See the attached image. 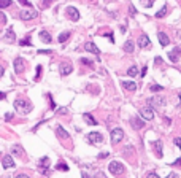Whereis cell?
Wrapping results in <instances>:
<instances>
[{
	"instance_id": "47",
	"label": "cell",
	"mask_w": 181,
	"mask_h": 178,
	"mask_svg": "<svg viewBox=\"0 0 181 178\" xmlns=\"http://www.w3.org/2000/svg\"><path fill=\"white\" fill-rule=\"evenodd\" d=\"M167 178H180V175H178V173H169Z\"/></svg>"
},
{
	"instance_id": "49",
	"label": "cell",
	"mask_w": 181,
	"mask_h": 178,
	"mask_svg": "<svg viewBox=\"0 0 181 178\" xmlns=\"http://www.w3.org/2000/svg\"><path fill=\"white\" fill-rule=\"evenodd\" d=\"M170 166H181V157H178V159H176L173 164H170Z\"/></svg>"
},
{
	"instance_id": "38",
	"label": "cell",
	"mask_w": 181,
	"mask_h": 178,
	"mask_svg": "<svg viewBox=\"0 0 181 178\" xmlns=\"http://www.w3.org/2000/svg\"><path fill=\"white\" fill-rule=\"evenodd\" d=\"M129 11H130V16H135V15H137L135 6H133V5H130V6H129Z\"/></svg>"
},
{
	"instance_id": "3",
	"label": "cell",
	"mask_w": 181,
	"mask_h": 178,
	"mask_svg": "<svg viewBox=\"0 0 181 178\" xmlns=\"http://www.w3.org/2000/svg\"><path fill=\"white\" fill-rule=\"evenodd\" d=\"M86 139H88V142L91 145H100V143H103V135L99 132H89L86 135Z\"/></svg>"
},
{
	"instance_id": "36",
	"label": "cell",
	"mask_w": 181,
	"mask_h": 178,
	"mask_svg": "<svg viewBox=\"0 0 181 178\" xmlns=\"http://www.w3.org/2000/svg\"><path fill=\"white\" fill-rule=\"evenodd\" d=\"M57 113L59 115H65V113H68V108H67V107H62V108L57 110Z\"/></svg>"
},
{
	"instance_id": "1",
	"label": "cell",
	"mask_w": 181,
	"mask_h": 178,
	"mask_svg": "<svg viewBox=\"0 0 181 178\" xmlns=\"http://www.w3.org/2000/svg\"><path fill=\"white\" fill-rule=\"evenodd\" d=\"M15 108H16V112L22 113V115H27V113L32 112V103L26 99H16L15 100Z\"/></svg>"
},
{
	"instance_id": "52",
	"label": "cell",
	"mask_w": 181,
	"mask_h": 178,
	"mask_svg": "<svg viewBox=\"0 0 181 178\" xmlns=\"http://www.w3.org/2000/svg\"><path fill=\"white\" fill-rule=\"evenodd\" d=\"M97 178H105V175H103V173L102 172H97V175H95Z\"/></svg>"
},
{
	"instance_id": "15",
	"label": "cell",
	"mask_w": 181,
	"mask_h": 178,
	"mask_svg": "<svg viewBox=\"0 0 181 178\" xmlns=\"http://www.w3.org/2000/svg\"><path fill=\"white\" fill-rule=\"evenodd\" d=\"M56 134H57V137H59V139H62V140H68V139H70V134L67 132V130L64 129L62 126H57V127H56Z\"/></svg>"
},
{
	"instance_id": "53",
	"label": "cell",
	"mask_w": 181,
	"mask_h": 178,
	"mask_svg": "<svg viewBox=\"0 0 181 178\" xmlns=\"http://www.w3.org/2000/svg\"><path fill=\"white\" fill-rule=\"evenodd\" d=\"M5 97H6L5 92H0V100H5Z\"/></svg>"
},
{
	"instance_id": "43",
	"label": "cell",
	"mask_w": 181,
	"mask_h": 178,
	"mask_svg": "<svg viewBox=\"0 0 181 178\" xmlns=\"http://www.w3.org/2000/svg\"><path fill=\"white\" fill-rule=\"evenodd\" d=\"M18 2L21 3V5H26V6H30V5H32V3L29 2V0H18Z\"/></svg>"
},
{
	"instance_id": "48",
	"label": "cell",
	"mask_w": 181,
	"mask_h": 178,
	"mask_svg": "<svg viewBox=\"0 0 181 178\" xmlns=\"http://www.w3.org/2000/svg\"><path fill=\"white\" fill-rule=\"evenodd\" d=\"M175 145L178 146V148H181V139L178 137V139H175Z\"/></svg>"
},
{
	"instance_id": "33",
	"label": "cell",
	"mask_w": 181,
	"mask_h": 178,
	"mask_svg": "<svg viewBox=\"0 0 181 178\" xmlns=\"http://www.w3.org/2000/svg\"><path fill=\"white\" fill-rule=\"evenodd\" d=\"M149 89L153 91V92H159V91H162L164 88H162V86H159V84H153V86H151Z\"/></svg>"
},
{
	"instance_id": "4",
	"label": "cell",
	"mask_w": 181,
	"mask_h": 178,
	"mask_svg": "<svg viewBox=\"0 0 181 178\" xmlns=\"http://www.w3.org/2000/svg\"><path fill=\"white\" fill-rule=\"evenodd\" d=\"M122 139H124V130L121 129V127H115V129L111 130V142L116 145V143H119Z\"/></svg>"
},
{
	"instance_id": "20",
	"label": "cell",
	"mask_w": 181,
	"mask_h": 178,
	"mask_svg": "<svg viewBox=\"0 0 181 178\" xmlns=\"http://www.w3.org/2000/svg\"><path fill=\"white\" fill-rule=\"evenodd\" d=\"M40 40H41L43 43H51L53 42L49 32H46V30H41V32H40Z\"/></svg>"
},
{
	"instance_id": "32",
	"label": "cell",
	"mask_w": 181,
	"mask_h": 178,
	"mask_svg": "<svg viewBox=\"0 0 181 178\" xmlns=\"http://www.w3.org/2000/svg\"><path fill=\"white\" fill-rule=\"evenodd\" d=\"M79 62H81V64H84V65H88V67H92V60H91V59H86V57H83L81 60H79Z\"/></svg>"
},
{
	"instance_id": "34",
	"label": "cell",
	"mask_w": 181,
	"mask_h": 178,
	"mask_svg": "<svg viewBox=\"0 0 181 178\" xmlns=\"http://www.w3.org/2000/svg\"><path fill=\"white\" fill-rule=\"evenodd\" d=\"M40 75H41V65L37 67V76H35V81H38V80H40Z\"/></svg>"
},
{
	"instance_id": "35",
	"label": "cell",
	"mask_w": 181,
	"mask_h": 178,
	"mask_svg": "<svg viewBox=\"0 0 181 178\" xmlns=\"http://www.w3.org/2000/svg\"><path fill=\"white\" fill-rule=\"evenodd\" d=\"M0 24H3V26H5V24H6V16H5V15H3V13H2V11H0Z\"/></svg>"
},
{
	"instance_id": "9",
	"label": "cell",
	"mask_w": 181,
	"mask_h": 178,
	"mask_svg": "<svg viewBox=\"0 0 181 178\" xmlns=\"http://www.w3.org/2000/svg\"><path fill=\"white\" fill-rule=\"evenodd\" d=\"M65 11H67V16H68L72 21H78L79 19V11L75 8V6H67Z\"/></svg>"
},
{
	"instance_id": "37",
	"label": "cell",
	"mask_w": 181,
	"mask_h": 178,
	"mask_svg": "<svg viewBox=\"0 0 181 178\" xmlns=\"http://www.w3.org/2000/svg\"><path fill=\"white\" fill-rule=\"evenodd\" d=\"M53 2H54V0H45V2H43V8H46V6H51Z\"/></svg>"
},
{
	"instance_id": "50",
	"label": "cell",
	"mask_w": 181,
	"mask_h": 178,
	"mask_svg": "<svg viewBox=\"0 0 181 178\" xmlns=\"http://www.w3.org/2000/svg\"><path fill=\"white\" fill-rule=\"evenodd\" d=\"M16 178H29L26 173H19V175H16Z\"/></svg>"
},
{
	"instance_id": "46",
	"label": "cell",
	"mask_w": 181,
	"mask_h": 178,
	"mask_svg": "<svg viewBox=\"0 0 181 178\" xmlns=\"http://www.w3.org/2000/svg\"><path fill=\"white\" fill-rule=\"evenodd\" d=\"M122 151H126V154H130V153L133 151V148H132V146H127V148H126V150H122Z\"/></svg>"
},
{
	"instance_id": "40",
	"label": "cell",
	"mask_w": 181,
	"mask_h": 178,
	"mask_svg": "<svg viewBox=\"0 0 181 178\" xmlns=\"http://www.w3.org/2000/svg\"><path fill=\"white\" fill-rule=\"evenodd\" d=\"M19 45H21V46H30V42H29V40H21Z\"/></svg>"
},
{
	"instance_id": "16",
	"label": "cell",
	"mask_w": 181,
	"mask_h": 178,
	"mask_svg": "<svg viewBox=\"0 0 181 178\" xmlns=\"http://www.w3.org/2000/svg\"><path fill=\"white\" fill-rule=\"evenodd\" d=\"M153 148L156 151V156L157 157H162V140H156V142H153Z\"/></svg>"
},
{
	"instance_id": "5",
	"label": "cell",
	"mask_w": 181,
	"mask_h": 178,
	"mask_svg": "<svg viewBox=\"0 0 181 178\" xmlns=\"http://www.w3.org/2000/svg\"><path fill=\"white\" fill-rule=\"evenodd\" d=\"M140 115H142V118H143V119L151 121V119L154 118V110H153V107H151V105L143 107V108L140 110Z\"/></svg>"
},
{
	"instance_id": "26",
	"label": "cell",
	"mask_w": 181,
	"mask_h": 178,
	"mask_svg": "<svg viewBox=\"0 0 181 178\" xmlns=\"http://www.w3.org/2000/svg\"><path fill=\"white\" fill-rule=\"evenodd\" d=\"M72 35V33H70V30H65V32H62V33H59V43H65L67 40H68V37Z\"/></svg>"
},
{
	"instance_id": "44",
	"label": "cell",
	"mask_w": 181,
	"mask_h": 178,
	"mask_svg": "<svg viewBox=\"0 0 181 178\" xmlns=\"http://www.w3.org/2000/svg\"><path fill=\"white\" fill-rule=\"evenodd\" d=\"M146 178H160L159 175H157V173H154V172H151V173H148V175H146Z\"/></svg>"
},
{
	"instance_id": "24",
	"label": "cell",
	"mask_w": 181,
	"mask_h": 178,
	"mask_svg": "<svg viewBox=\"0 0 181 178\" xmlns=\"http://www.w3.org/2000/svg\"><path fill=\"white\" fill-rule=\"evenodd\" d=\"M11 153L15 154V156H21L22 157V154H24V148H22V146H19V145H15L11 148Z\"/></svg>"
},
{
	"instance_id": "27",
	"label": "cell",
	"mask_w": 181,
	"mask_h": 178,
	"mask_svg": "<svg viewBox=\"0 0 181 178\" xmlns=\"http://www.w3.org/2000/svg\"><path fill=\"white\" fill-rule=\"evenodd\" d=\"M127 75H129V76H137V75H138V67H137V65L129 67V69H127Z\"/></svg>"
},
{
	"instance_id": "42",
	"label": "cell",
	"mask_w": 181,
	"mask_h": 178,
	"mask_svg": "<svg viewBox=\"0 0 181 178\" xmlns=\"http://www.w3.org/2000/svg\"><path fill=\"white\" fill-rule=\"evenodd\" d=\"M48 99H49V102H51V108H56V103H54V100H53L51 94H48Z\"/></svg>"
},
{
	"instance_id": "12",
	"label": "cell",
	"mask_w": 181,
	"mask_h": 178,
	"mask_svg": "<svg viewBox=\"0 0 181 178\" xmlns=\"http://www.w3.org/2000/svg\"><path fill=\"white\" fill-rule=\"evenodd\" d=\"M130 124H132V127L133 129H143L145 127V121H143L142 118H138V116H133L132 119H130Z\"/></svg>"
},
{
	"instance_id": "56",
	"label": "cell",
	"mask_w": 181,
	"mask_h": 178,
	"mask_svg": "<svg viewBox=\"0 0 181 178\" xmlns=\"http://www.w3.org/2000/svg\"><path fill=\"white\" fill-rule=\"evenodd\" d=\"M2 178H10V177H6V175H5V177H2Z\"/></svg>"
},
{
	"instance_id": "22",
	"label": "cell",
	"mask_w": 181,
	"mask_h": 178,
	"mask_svg": "<svg viewBox=\"0 0 181 178\" xmlns=\"http://www.w3.org/2000/svg\"><path fill=\"white\" fill-rule=\"evenodd\" d=\"M121 86L127 91H135L137 89V84L133 81H121Z\"/></svg>"
},
{
	"instance_id": "25",
	"label": "cell",
	"mask_w": 181,
	"mask_h": 178,
	"mask_svg": "<svg viewBox=\"0 0 181 178\" xmlns=\"http://www.w3.org/2000/svg\"><path fill=\"white\" fill-rule=\"evenodd\" d=\"M83 118H84V121L89 124V126H97V121L92 118V115H91V113H84V116H83Z\"/></svg>"
},
{
	"instance_id": "21",
	"label": "cell",
	"mask_w": 181,
	"mask_h": 178,
	"mask_svg": "<svg viewBox=\"0 0 181 178\" xmlns=\"http://www.w3.org/2000/svg\"><path fill=\"white\" fill-rule=\"evenodd\" d=\"M5 40H6V42H10V43H15V42H16V33L13 32V29H8V30H6Z\"/></svg>"
},
{
	"instance_id": "39",
	"label": "cell",
	"mask_w": 181,
	"mask_h": 178,
	"mask_svg": "<svg viewBox=\"0 0 181 178\" xmlns=\"http://www.w3.org/2000/svg\"><path fill=\"white\" fill-rule=\"evenodd\" d=\"M108 156H110V153L103 151V153H100V154H99V159H105V157H108Z\"/></svg>"
},
{
	"instance_id": "19",
	"label": "cell",
	"mask_w": 181,
	"mask_h": 178,
	"mask_svg": "<svg viewBox=\"0 0 181 178\" xmlns=\"http://www.w3.org/2000/svg\"><path fill=\"white\" fill-rule=\"evenodd\" d=\"M138 46L140 48H148V46H151V42L148 38V35H142L138 38Z\"/></svg>"
},
{
	"instance_id": "30",
	"label": "cell",
	"mask_w": 181,
	"mask_h": 178,
	"mask_svg": "<svg viewBox=\"0 0 181 178\" xmlns=\"http://www.w3.org/2000/svg\"><path fill=\"white\" fill-rule=\"evenodd\" d=\"M154 3V0H142V5L145 6V8H151Z\"/></svg>"
},
{
	"instance_id": "7",
	"label": "cell",
	"mask_w": 181,
	"mask_h": 178,
	"mask_svg": "<svg viewBox=\"0 0 181 178\" xmlns=\"http://www.w3.org/2000/svg\"><path fill=\"white\" fill-rule=\"evenodd\" d=\"M49 157L48 156H43V157H40V161H38V169L41 170L43 173H48V169H49Z\"/></svg>"
},
{
	"instance_id": "10",
	"label": "cell",
	"mask_w": 181,
	"mask_h": 178,
	"mask_svg": "<svg viewBox=\"0 0 181 178\" xmlns=\"http://www.w3.org/2000/svg\"><path fill=\"white\" fill-rule=\"evenodd\" d=\"M2 164H3V167H5V169H13V167H16L15 159H13V157L10 156V154H5V156H3Z\"/></svg>"
},
{
	"instance_id": "6",
	"label": "cell",
	"mask_w": 181,
	"mask_h": 178,
	"mask_svg": "<svg viewBox=\"0 0 181 178\" xmlns=\"http://www.w3.org/2000/svg\"><path fill=\"white\" fill-rule=\"evenodd\" d=\"M37 15H38V13L33 11V10H24V11L19 13V18H21L22 21H30V19H35Z\"/></svg>"
},
{
	"instance_id": "54",
	"label": "cell",
	"mask_w": 181,
	"mask_h": 178,
	"mask_svg": "<svg viewBox=\"0 0 181 178\" xmlns=\"http://www.w3.org/2000/svg\"><path fill=\"white\" fill-rule=\"evenodd\" d=\"M3 72H5V69H3L2 65H0V78H2V76H3Z\"/></svg>"
},
{
	"instance_id": "2",
	"label": "cell",
	"mask_w": 181,
	"mask_h": 178,
	"mask_svg": "<svg viewBox=\"0 0 181 178\" xmlns=\"http://www.w3.org/2000/svg\"><path fill=\"white\" fill-rule=\"evenodd\" d=\"M108 170L113 175H121V173H124V166L119 161H111V162L108 164Z\"/></svg>"
},
{
	"instance_id": "51",
	"label": "cell",
	"mask_w": 181,
	"mask_h": 178,
	"mask_svg": "<svg viewBox=\"0 0 181 178\" xmlns=\"http://www.w3.org/2000/svg\"><path fill=\"white\" fill-rule=\"evenodd\" d=\"M146 70H148V67H143V69H142V76L146 75Z\"/></svg>"
},
{
	"instance_id": "45",
	"label": "cell",
	"mask_w": 181,
	"mask_h": 178,
	"mask_svg": "<svg viewBox=\"0 0 181 178\" xmlns=\"http://www.w3.org/2000/svg\"><path fill=\"white\" fill-rule=\"evenodd\" d=\"M13 119V113H5V121H11Z\"/></svg>"
},
{
	"instance_id": "18",
	"label": "cell",
	"mask_w": 181,
	"mask_h": 178,
	"mask_svg": "<svg viewBox=\"0 0 181 178\" xmlns=\"http://www.w3.org/2000/svg\"><path fill=\"white\" fill-rule=\"evenodd\" d=\"M157 38H159L160 46H167V45L170 43V38L167 37V33H164V32H159V33H157Z\"/></svg>"
},
{
	"instance_id": "8",
	"label": "cell",
	"mask_w": 181,
	"mask_h": 178,
	"mask_svg": "<svg viewBox=\"0 0 181 178\" xmlns=\"http://www.w3.org/2000/svg\"><path fill=\"white\" fill-rule=\"evenodd\" d=\"M148 103L151 107H164L165 105V99L160 97V96H154V97H151V99L148 100Z\"/></svg>"
},
{
	"instance_id": "11",
	"label": "cell",
	"mask_w": 181,
	"mask_h": 178,
	"mask_svg": "<svg viewBox=\"0 0 181 178\" xmlns=\"http://www.w3.org/2000/svg\"><path fill=\"white\" fill-rule=\"evenodd\" d=\"M59 72H60V76H67L73 72V65L72 64H60Z\"/></svg>"
},
{
	"instance_id": "14",
	"label": "cell",
	"mask_w": 181,
	"mask_h": 178,
	"mask_svg": "<svg viewBox=\"0 0 181 178\" xmlns=\"http://www.w3.org/2000/svg\"><path fill=\"white\" fill-rule=\"evenodd\" d=\"M24 59L22 57H16L15 59V64H13V65H15V72L16 73H22L24 72Z\"/></svg>"
},
{
	"instance_id": "13",
	"label": "cell",
	"mask_w": 181,
	"mask_h": 178,
	"mask_svg": "<svg viewBox=\"0 0 181 178\" xmlns=\"http://www.w3.org/2000/svg\"><path fill=\"white\" fill-rule=\"evenodd\" d=\"M180 56H181V49L178 48V46H176V48H173L172 51H169V59L172 60V62H178Z\"/></svg>"
},
{
	"instance_id": "17",
	"label": "cell",
	"mask_w": 181,
	"mask_h": 178,
	"mask_svg": "<svg viewBox=\"0 0 181 178\" xmlns=\"http://www.w3.org/2000/svg\"><path fill=\"white\" fill-rule=\"evenodd\" d=\"M84 49H86V51H89V53H92V54H99V53H100V49L97 48L95 43H92V42H86Z\"/></svg>"
},
{
	"instance_id": "28",
	"label": "cell",
	"mask_w": 181,
	"mask_h": 178,
	"mask_svg": "<svg viewBox=\"0 0 181 178\" xmlns=\"http://www.w3.org/2000/svg\"><path fill=\"white\" fill-rule=\"evenodd\" d=\"M56 169H57V170H62V172H68V169H70V167L67 166V164L64 162V161H59V162H57V166H56Z\"/></svg>"
},
{
	"instance_id": "29",
	"label": "cell",
	"mask_w": 181,
	"mask_h": 178,
	"mask_svg": "<svg viewBox=\"0 0 181 178\" xmlns=\"http://www.w3.org/2000/svg\"><path fill=\"white\" fill-rule=\"evenodd\" d=\"M165 15H167V5H164L162 8H160L159 11L156 13V18H164Z\"/></svg>"
},
{
	"instance_id": "31",
	"label": "cell",
	"mask_w": 181,
	"mask_h": 178,
	"mask_svg": "<svg viewBox=\"0 0 181 178\" xmlns=\"http://www.w3.org/2000/svg\"><path fill=\"white\" fill-rule=\"evenodd\" d=\"M11 5V0H0V8H6Z\"/></svg>"
},
{
	"instance_id": "55",
	"label": "cell",
	"mask_w": 181,
	"mask_h": 178,
	"mask_svg": "<svg viewBox=\"0 0 181 178\" xmlns=\"http://www.w3.org/2000/svg\"><path fill=\"white\" fill-rule=\"evenodd\" d=\"M126 30H127V27H126V26H121V32L124 33V32H126Z\"/></svg>"
},
{
	"instance_id": "41",
	"label": "cell",
	"mask_w": 181,
	"mask_h": 178,
	"mask_svg": "<svg viewBox=\"0 0 181 178\" xmlns=\"http://www.w3.org/2000/svg\"><path fill=\"white\" fill-rule=\"evenodd\" d=\"M105 37H106V38H108L111 43H115V37H113V33H105Z\"/></svg>"
},
{
	"instance_id": "23",
	"label": "cell",
	"mask_w": 181,
	"mask_h": 178,
	"mask_svg": "<svg viewBox=\"0 0 181 178\" xmlns=\"http://www.w3.org/2000/svg\"><path fill=\"white\" fill-rule=\"evenodd\" d=\"M122 49H124L126 53H133V49H135V45H133V42H132V40H127V42L124 43Z\"/></svg>"
}]
</instances>
